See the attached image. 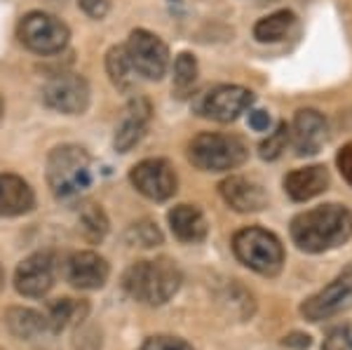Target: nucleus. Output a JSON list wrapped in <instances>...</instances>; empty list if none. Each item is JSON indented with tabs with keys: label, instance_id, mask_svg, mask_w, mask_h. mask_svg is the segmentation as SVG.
Masks as SVG:
<instances>
[{
	"label": "nucleus",
	"instance_id": "1",
	"mask_svg": "<svg viewBox=\"0 0 352 350\" xmlns=\"http://www.w3.org/2000/svg\"><path fill=\"white\" fill-rule=\"evenodd\" d=\"M289 233L300 252H331L352 238V212L336 202L312 207V210L294 217Z\"/></svg>",
	"mask_w": 352,
	"mask_h": 350
},
{
	"label": "nucleus",
	"instance_id": "2",
	"mask_svg": "<svg viewBox=\"0 0 352 350\" xmlns=\"http://www.w3.org/2000/svg\"><path fill=\"white\" fill-rule=\"evenodd\" d=\"M181 282H184L181 268L172 259L160 256L132 263L122 275V289L134 301L146 306H164L181 289Z\"/></svg>",
	"mask_w": 352,
	"mask_h": 350
},
{
	"label": "nucleus",
	"instance_id": "3",
	"mask_svg": "<svg viewBox=\"0 0 352 350\" xmlns=\"http://www.w3.org/2000/svg\"><path fill=\"white\" fill-rule=\"evenodd\" d=\"M47 186L56 200H76L92 186V157L78 144L56 146L47 155Z\"/></svg>",
	"mask_w": 352,
	"mask_h": 350
},
{
	"label": "nucleus",
	"instance_id": "4",
	"mask_svg": "<svg viewBox=\"0 0 352 350\" xmlns=\"http://www.w3.org/2000/svg\"><path fill=\"white\" fill-rule=\"evenodd\" d=\"M232 252L237 261L263 278H275L285 266V247L280 238L261 226H247L237 230L232 235Z\"/></svg>",
	"mask_w": 352,
	"mask_h": 350
},
{
	"label": "nucleus",
	"instance_id": "5",
	"mask_svg": "<svg viewBox=\"0 0 352 350\" xmlns=\"http://www.w3.org/2000/svg\"><path fill=\"white\" fill-rule=\"evenodd\" d=\"M249 157L247 144L240 137L219 132H202L188 144V160L202 172H230Z\"/></svg>",
	"mask_w": 352,
	"mask_h": 350
},
{
	"label": "nucleus",
	"instance_id": "6",
	"mask_svg": "<svg viewBox=\"0 0 352 350\" xmlns=\"http://www.w3.org/2000/svg\"><path fill=\"white\" fill-rule=\"evenodd\" d=\"M21 45L31 50L33 54L52 56L66 50L71 41V31L59 17L47 12H28L21 17L19 28H16Z\"/></svg>",
	"mask_w": 352,
	"mask_h": 350
},
{
	"label": "nucleus",
	"instance_id": "7",
	"mask_svg": "<svg viewBox=\"0 0 352 350\" xmlns=\"http://www.w3.org/2000/svg\"><path fill=\"white\" fill-rule=\"evenodd\" d=\"M352 308V263L345 266L324 289L300 303V315L308 322H322Z\"/></svg>",
	"mask_w": 352,
	"mask_h": 350
},
{
	"label": "nucleus",
	"instance_id": "8",
	"mask_svg": "<svg viewBox=\"0 0 352 350\" xmlns=\"http://www.w3.org/2000/svg\"><path fill=\"white\" fill-rule=\"evenodd\" d=\"M124 50H127L136 76L146 80H162L169 69V47L160 36L146 28H136L129 33Z\"/></svg>",
	"mask_w": 352,
	"mask_h": 350
},
{
	"label": "nucleus",
	"instance_id": "9",
	"mask_svg": "<svg viewBox=\"0 0 352 350\" xmlns=\"http://www.w3.org/2000/svg\"><path fill=\"white\" fill-rule=\"evenodd\" d=\"M129 182L141 195L153 202L169 200L179 188L176 169L164 157H146V160L136 162L132 172H129Z\"/></svg>",
	"mask_w": 352,
	"mask_h": 350
},
{
	"label": "nucleus",
	"instance_id": "10",
	"mask_svg": "<svg viewBox=\"0 0 352 350\" xmlns=\"http://www.w3.org/2000/svg\"><path fill=\"white\" fill-rule=\"evenodd\" d=\"M254 104V94L240 85H219L195 99V111L214 122H232Z\"/></svg>",
	"mask_w": 352,
	"mask_h": 350
},
{
	"label": "nucleus",
	"instance_id": "11",
	"mask_svg": "<svg viewBox=\"0 0 352 350\" xmlns=\"http://www.w3.org/2000/svg\"><path fill=\"white\" fill-rule=\"evenodd\" d=\"M59 275V259L54 252H36L14 270V289L26 298H43L54 287Z\"/></svg>",
	"mask_w": 352,
	"mask_h": 350
},
{
	"label": "nucleus",
	"instance_id": "12",
	"mask_svg": "<svg viewBox=\"0 0 352 350\" xmlns=\"http://www.w3.org/2000/svg\"><path fill=\"white\" fill-rule=\"evenodd\" d=\"M43 101L64 116H82L89 109V83L78 73H59L45 83Z\"/></svg>",
	"mask_w": 352,
	"mask_h": 350
},
{
	"label": "nucleus",
	"instance_id": "13",
	"mask_svg": "<svg viewBox=\"0 0 352 350\" xmlns=\"http://www.w3.org/2000/svg\"><path fill=\"white\" fill-rule=\"evenodd\" d=\"M64 275L66 282L73 285L76 289L82 292H94L109 282L111 266L101 254L96 252H73L64 263Z\"/></svg>",
	"mask_w": 352,
	"mask_h": 350
},
{
	"label": "nucleus",
	"instance_id": "14",
	"mask_svg": "<svg viewBox=\"0 0 352 350\" xmlns=\"http://www.w3.org/2000/svg\"><path fill=\"white\" fill-rule=\"evenodd\" d=\"M327 132L329 125L320 111L315 109H300L296 111L289 127V141L294 144L296 155H315L320 153V149L327 144Z\"/></svg>",
	"mask_w": 352,
	"mask_h": 350
},
{
	"label": "nucleus",
	"instance_id": "15",
	"mask_svg": "<svg viewBox=\"0 0 352 350\" xmlns=\"http://www.w3.org/2000/svg\"><path fill=\"white\" fill-rule=\"evenodd\" d=\"M153 106L146 97H134L127 104L122 113V120L116 127V137H113V146L118 153H129L141 139H144L146 129L151 125Z\"/></svg>",
	"mask_w": 352,
	"mask_h": 350
},
{
	"label": "nucleus",
	"instance_id": "16",
	"mask_svg": "<svg viewBox=\"0 0 352 350\" xmlns=\"http://www.w3.org/2000/svg\"><path fill=\"white\" fill-rule=\"evenodd\" d=\"M221 197L226 200V205L235 212L249 214V212H261L268 207V193L256 179L249 177H228L219 186Z\"/></svg>",
	"mask_w": 352,
	"mask_h": 350
},
{
	"label": "nucleus",
	"instance_id": "17",
	"mask_svg": "<svg viewBox=\"0 0 352 350\" xmlns=\"http://www.w3.org/2000/svg\"><path fill=\"white\" fill-rule=\"evenodd\" d=\"M36 207V193L19 174H0V217L12 219Z\"/></svg>",
	"mask_w": 352,
	"mask_h": 350
},
{
	"label": "nucleus",
	"instance_id": "18",
	"mask_svg": "<svg viewBox=\"0 0 352 350\" xmlns=\"http://www.w3.org/2000/svg\"><path fill=\"white\" fill-rule=\"evenodd\" d=\"M329 172L324 165H310L294 169L285 177V193L294 202H305L312 197L322 195L329 188Z\"/></svg>",
	"mask_w": 352,
	"mask_h": 350
},
{
	"label": "nucleus",
	"instance_id": "19",
	"mask_svg": "<svg viewBox=\"0 0 352 350\" xmlns=\"http://www.w3.org/2000/svg\"><path fill=\"white\" fill-rule=\"evenodd\" d=\"M174 238L186 245H200L209 233V223L197 205H176L167 214Z\"/></svg>",
	"mask_w": 352,
	"mask_h": 350
},
{
	"label": "nucleus",
	"instance_id": "20",
	"mask_svg": "<svg viewBox=\"0 0 352 350\" xmlns=\"http://www.w3.org/2000/svg\"><path fill=\"white\" fill-rule=\"evenodd\" d=\"M5 325H8L10 334L16 338H33L47 329V318L31 308H8Z\"/></svg>",
	"mask_w": 352,
	"mask_h": 350
},
{
	"label": "nucleus",
	"instance_id": "21",
	"mask_svg": "<svg viewBox=\"0 0 352 350\" xmlns=\"http://www.w3.org/2000/svg\"><path fill=\"white\" fill-rule=\"evenodd\" d=\"M106 71H109L111 83L116 85L120 92H132L136 85V71L129 61V54L124 45H116L106 54Z\"/></svg>",
	"mask_w": 352,
	"mask_h": 350
},
{
	"label": "nucleus",
	"instance_id": "22",
	"mask_svg": "<svg viewBox=\"0 0 352 350\" xmlns=\"http://www.w3.org/2000/svg\"><path fill=\"white\" fill-rule=\"evenodd\" d=\"M87 313V303L76 301V298H56V301L50 303L47 308V329L52 331H64L71 325H76L78 320L85 318Z\"/></svg>",
	"mask_w": 352,
	"mask_h": 350
},
{
	"label": "nucleus",
	"instance_id": "23",
	"mask_svg": "<svg viewBox=\"0 0 352 350\" xmlns=\"http://www.w3.org/2000/svg\"><path fill=\"white\" fill-rule=\"evenodd\" d=\"M294 24H296V14L289 12V10H280V12H272L256 21V26H254V38L261 43H277L289 36Z\"/></svg>",
	"mask_w": 352,
	"mask_h": 350
},
{
	"label": "nucleus",
	"instance_id": "24",
	"mask_svg": "<svg viewBox=\"0 0 352 350\" xmlns=\"http://www.w3.org/2000/svg\"><path fill=\"white\" fill-rule=\"evenodd\" d=\"M78 226H80L82 238L87 242H92V245H96V242H101L106 238V233H109V217H106V212L101 210V205L89 202V205H85L80 210Z\"/></svg>",
	"mask_w": 352,
	"mask_h": 350
},
{
	"label": "nucleus",
	"instance_id": "25",
	"mask_svg": "<svg viewBox=\"0 0 352 350\" xmlns=\"http://www.w3.org/2000/svg\"><path fill=\"white\" fill-rule=\"evenodd\" d=\"M197 80V59L190 52H181L174 59V89L186 94Z\"/></svg>",
	"mask_w": 352,
	"mask_h": 350
},
{
	"label": "nucleus",
	"instance_id": "26",
	"mask_svg": "<svg viewBox=\"0 0 352 350\" xmlns=\"http://www.w3.org/2000/svg\"><path fill=\"white\" fill-rule=\"evenodd\" d=\"M287 146H289V125L287 122H280L275 127V132L268 134V139L261 141L258 153L263 160H277L287 151Z\"/></svg>",
	"mask_w": 352,
	"mask_h": 350
},
{
	"label": "nucleus",
	"instance_id": "27",
	"mask_svg": "<svg viewBox=\"0 0 352 350\" xmlns=\"http://www.w3.org/2000/svg\"><path fill=\"white\" fill-rule=\"evenodd\" d=\"M127 242L139 247H155L162 242V233L153 221H139L127 230Z\"/></svg>",
	"mask_w": 352,
	"mask_h": 350
},
{
	"label": "nucleus",
	"instance_id": "28",
	"mask_svg": "<svg viewBox=\"0 0 352 350\" xmlns=\"http://www.w3.org/2000/svg\"><path fill=\"white\" fill-rule=\"evenodd\" d=\"M322 350H352V325H338L324 334Z\"/></svg>",
	"mask_w": 352,
	"mask_h": 350
},
{
	"label": "nucleus",
	"instance_id": "29",
	"mask_svg": "<svg viewBox=\"0 0 352 350\" xmlns=\"http://www.w3.org/2000/svg\"><path fill=\"white\" fill-rule=\"evenodd\" d=\"M139 350H192L188 341L179 336H169V334H160V336H151L144 341V346Z\"/></svg>",
	"mask_w": 352,
	"mask_h": 350
},
{
	"label": "nucleus",
	"instance_id": "30",
	"mask_svg": "<svg viewBox=\"0 0 352 350\" xmlns=\"http://www.w3.org/2000/svg\"><path fill=\"white\" fill-rule=\"evenodd\" d=\"M80 10L92 19H104L111 10V0H78Z\"/></svg>",
	"mask_w": 352,
	"mask_h": 350
},
{
	"label": "nucleus",
	"instance_id": "31",
	"mask_svg": "<svg viewBox=\"0 0 352 350\" xmlns=\"http://www.w3.org/2000/svg\"><path fill=\"white\" fill-rule=\"evenodd\" d=\"M336 165H338V172L343 174L345 182L352 186V141H350V144H345L343 149L338 151Z\"/></svg>",
	"mask_w": 352,
	"mask_h": 350
},
{
	"label": "nucleus",
	"instance_id": "32",
	"mask_svg": "<svg viewBox=\"0 0 352 350\" xmlns=\"http://www.w3.org/2000/svg\"><path fill=\"white\" fill-rule=\"evenodd\" d=\"M249 127L256 129V132H263V129H268L270 127L268 111H252V113H249Z\"/></svg>",
	"mask_w": 352,
	"mask_h": 350
},
{
	"label": "nucleus",
	"instance_id": "33",
	"mask_svg": "<svg viewBox=\"0 0 352 350\" xmlns=\"http://www.w3.org/2000/svg\"><path fill=\"white\" fill-rule=\"evenodd\" d=\"M285 346H296V348H308L310 336L308 334H292L285 338Z\"/></svg>",
	"mask_w": 352,
	"mask_h": 350
},
{
	"label": "nucleus",
	"instance_id": "34",
	"mask_svg": "<svg viewBox=\"0 0 352 350\" xmlns=\"http://www.w3.org/2000/svg\"><path fill=\"white\" fill-rule=\"evenodd\" d=\"M5 287V273H3V266H0V292H3Z\"/></svg>",
	"mask_w": 352,
	"mask_h": 350
},
{
	"label": "nucleus",
	"instance_id": "35",
	"mask_svg": "<svg viewBox=\"0 0 352 350\" xmlns=\"http://www.w3.org/2000/svg\"><path fill=\"white\" fill-rule=\"evenodd\" d=\"M3 116H5V104H3V97H0V122H3Z\"/></svg>",
	"mask_w": 352,
	"mask_h": 350
}]
</instances>
